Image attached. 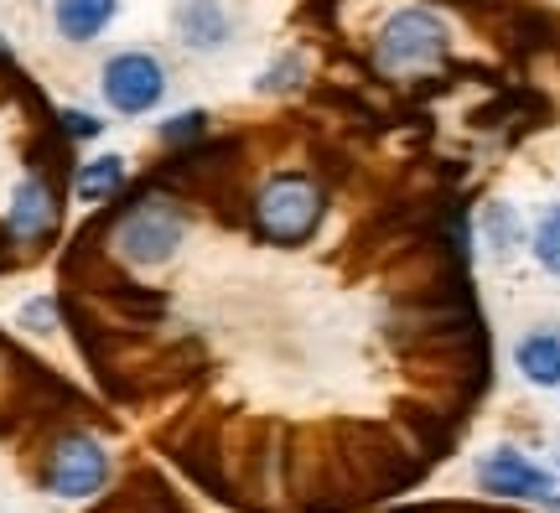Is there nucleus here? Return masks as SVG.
Instances as JSON below:
<instances>
[{
    "label": "nucleus",
    "mask_w": 560,
    "mask_h": 513,
    "mask_svg": "<svg viewBox=\"0 0 560 513\" xmlns=\"http://www.w3.org/2000/svg\"><path fill=\"white\" fill-rule=\"evenodd\" d=\"M322 223V193L317 182H306L301 172H280L260 187L255 198V229H260L270 244H301L312 238Z\"/></svg>",
    "instance_id": "f03ea898"
},
{
    "label": "nucleus",
    "mask_w": 560,
    "mask_h": 513,
    "mask_svg": "<svg viewBox=\"0 0 560 513\" xmlns=\"http://www.w3.org/2000/svg\"><path fill=\"white\" fill-rule=\"evenodd\" d=\"M535 259H540L550 276H560V202H550L540 213V223H535Z\"/></svg>",
    "instance_id": "ddd939ff"
},
{
    "label": "nucleus",
    "mask_w": 560,
    "mask_h": 513,
    "mask_svg": "<svg viewBox=\"0 0 560 513\" xmlns=\"http://www.w3.org/2000/svg\"><path fill=\"white\" fill-rule=\"evenodd\" d=\"M115 11H120V0H58L52 21L68 42H94L115 21Z\"/></svg>",
    "instance_id": "9d476101"
},
{
    "label": "nucleus",
    "mask_w": 560,
    "mask_h": 513,
    "mask_svg": "<svg viewBox=\"0 0 560 513\" xmlns=\"http://www.w3.org/2000/svg\"><path fill=\"white\" fill-rule=\"evenodd\" d=\"M374 58H380L384 73H420V68H436L446 58V26L431 11H395V16L380 26V42H374Z\"/></svg>",
    "instance_id": "7ed1b4c3"
},
{
    "label": "nucleus",
    "mask_w": 560,
    "mask_h": 513,
    "mask_svg": "<svg viewBox=\"0 0 560 513\" xmlns=\"http://www.w3.org/2000/svg\"><path fill=\"white\" fill-rule=\"evenodd\" d=\"M42 482H47V493L58 498H94L109 482V452H104L94 435L83 431H62L52 441V452H47V467H42Z\"/></svg>",
    "instance_id": "20e7f679"
},
{
    "label": "nucleus",
    "mask_w": 560,
    "mask_h": 513,
    "mask_svg": "<svg viewBox=\"0 0 560 513\" xmlns=\"http://www.w3.org/2000/svg\"><path fill=\"white\" fill-rule=\"evenodd\" d=\"M125 187V156H100V161H83L79 172H73V193H79V202H109L120 198Z\"/></svg>",
    "instance_id": "9b49d317"
},
{
    "label": "nucleus",
    "mask_w": 560,
    "mask_h": 513,
    "mask_svg": "<svg viewBox=\"0 0 560 513\" xmlns=\"http://www.w3.org/2000/svg\"><path fill=\"white\" fill-rule=\"evenodd\" d=\"M514 363H520V374L529 378V384H540V389H560V327H540V333L520 337Z\"/></svg>",
    "instance_id": "1a4fd4ad"
},
{
    "label": "nucleus",
    "mask_w": 560,
    "mask_h": 513,
    "mask_svg": "<svg viewBox=\"0 0 560 513\" xmlns=\"http://www.w3.org/2000/svg\"><path fill=\"white\" fill-rule=\"evenodd\" d=\"M161 94H166V68H161L151 53H115V58L104 62V100L109 109H120V115H145V109H156Z\"/></svg>",
    "instance_id": "39448f33"
},
{
    "label": "nucleus",
    "mask_w": 560,
    "mask_h": 513,
    "mask_svg": "<svg viewBox=\"0 0 560 513\" xmlns=\"http://www.w3.org/2000/svg\"><path fill=\"white\" fill-rule=\"evenodd\" d=\"M520 238H524V223H520V213H514V202H488V208H482V244H488L493 255H509Z\"/></svg>",
    "instance_id": "f8f14e48"
},
{
    "label": "nucleus",
    "mask_w": 560,
    "mask_h": 513,
    "mask_svg": "<svg viewBox=\"0 0 560 513\" xmlns=\"http://www.w3.org/2000/svg\"><path fill=\"white\" fill-rule=\"evenodd\" d=\"M100 130H104V119L83 115V109H68V115H62V136L68 140H94Z\"/></svg>",
    "instance_id": "f3484780"
},
{
    "label": "nucleus",
    "mask_w": 560,
    "mask_h": 513,
    "mask_svg": "<svg viewBox=\"0 0 560 513\" xmlns=\"http://www.w3.org/2000/svg\"><path fill=\"white\" fill-rule=\"evenodd\" d=\"M58 187L47 177H32L16 187V198H11V218H5V234L16 238V244H26V249H42L47 238H52V229H58Z\"/></svg>",
    "instance_id": "0eeeda50"
},
{
    "label": "nucleus",
    "mask_w": 560,
    "mask_h": 513,
    "mask_svg": "<svg viewBox=\"0 0 560 513\" xmlns=\"http://www.w3.org/2000/svg\"><path fill=\"white\" fill-rule=\"evenodd\" d=\"M182 238H187L182 208L166 198H151V193L115 208V223H109V249L136 270H156L166 259H177Z\"/></svg>",
    "instance_id": "f257e3e1"
},
{
    "label": "nucleus",
    "mask_w": 560,
    "mask_h": 513,
    "mask_svg": "<svg viewBox=\"0 0 560 513\" xmlns=\"http://www.w3.org/2000/svg\"><path fill=\"white\" fill-rule=\"evenodd\" d=\"M177 37L192 53H219L223 42L234 37V16L223 0H182L177 5Z\"/></svg>",
    "instance_id": "6e6552de"
},
{
    "label": "nucleus",
    "mask_w": 560,
    "mask_h": 513,
    "mask_svg": "<svg viewBox=\"0 0 560 513\" xmlns=\"http://www.w3.org/2000/svg\"><path fill=\"white\" fill-rule=\"evenodd\" d=\"M21 327H26V333H37V337H47L52 327H58V301H52V296H32L26 306H21Z\"/></svg>",
    "instance_id": "2eb2a0df"
},
{
    "label": "nucleus",
    "mask_w": 560,
    "mask_h": 513,
    "mask_svg": "<svg viewBox=\"0 0 560 513\" xmlns=\"http://www.w3.org/2000/svg\"><path fill=\"white\" fill-rule=\"evenodd\" d=\"M301 73H306V58L301 53H280L270 68L260 73V94H291V89H301Z\"/></svg>",
    "instance_id": "4468645a"
},
{
    "label": "nucleus",
    "mask_w": 560,
    "mask_h": 513,
    "mask_svg": "<svg viewBox=\"0 0 560 513\" xmlns=\"http://www.w3.org/2000/svg\"><path fill=\"white\" fill-rule=\"evenodd\" d=\"M202 125H208V115H202V109H187V115L166 119V125H161V145H187V140L202 136Z\"/></svg>",
    "instance_id": "dca6fc26"
},
{
    "label": "nucleus",
    "mask_w": 560,
    "mask_h": 513,
    "mask_svg": "<svg viewBox=\"0 0 560 513\" xmlns=\"http://www.w3.org/2000/svg\"><path fill=\"white\" fill-rule=\"evenodd\" d=\"M478 482L482 493H499V498H529V503H550L556 509V477L535 467L524 452L514 446H499L478 462Z\"/></svg>",
    "instance_id": "423d86ee"
}]
</instances>
